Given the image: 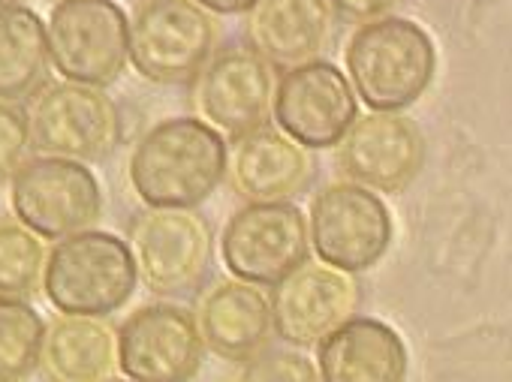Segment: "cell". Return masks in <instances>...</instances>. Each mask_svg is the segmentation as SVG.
Listing matches in <instances>:
<instances>
[{"label":"cell","instance_id":"cell-1","mask_svg":"<svg viewBox=\"0 0 512 382\" xmlns=\"http://www.w3.org/2000/svg\"><path fill=\"white\" fill-rule=\"evenodd\" d=\"M226 151L202 118L160 121L130 154V187L148 208H196L226 178Z\"/></svg>","mask_w":512,"mask_h":382},{"label":"cell","instance_id":"cell-2","mask_svg":"<svg viewBox=\"0 0 512 382\" xmlns=\"http://www.w3.org/2000/svg\"><path fill=\"white\" fill-rule=\"evenodd\" d=\"M344 61L356 97L371 112H401L413 106L437 73V49L428 31L398 16L359 25L347 43Z\"/></svg>","mask_w":512,"mask_h":382},{"label":"cell","instance_id":"cell-3","mask_svg":"<svg viewBox=\"0 0 512 382\" xmlns=\"http://www.w3.org/2000/svg\"><path fill=\"white\" fill-rule=\"evenodd\" d=\"M136 283L133 250L112 232L82 229L58 238L46 256L43 292L61 313L109 316L133 298Z\"/></svg>","mask_w":512,"mask_h":382},{"label":"cell","instance_id":"cell-4","mask_svg":"<svg viewBox=\"0 0 512 382\" xmlns=\"http://www.w3.org/2000/svg\"><path fill=\"white\" fill-rule=\"evenodd\" d=\"M220 43V22L196 0H142L130 19V64L154 85H187Z\"/></svg>","mask_w":512,"mask_h":382},{"label":"cell","instance_id":"cell-5","mask_svg":"<svg viewBox=\"0 0 512 382\" xmlns=\"http://www.w3.org/2000/svg\"><path fill=\"white\" fill-rule=\"evenodd\" d=\"M31 148L43 157L106 160L121 142V112L103 88L46 82L28 97Z\"/></svg>","mask_w":512,"mask_h":382},{"label":"cell","instance_id":"cell-6","mask_svg":"<svg viewBox=\"0 0 512 382\" xmlns=\"http://www.w3.org/2000/svg\"><path fill=\"white\" fill-rule=\"evenodd\" d=\"M46 34L64 82L109 88L130 64V19L115 0H58Z\"/></svg>","mask_w":512,"mask_h":382},{"label":"cell","instance_id":"cell-7","mask_svg":"<svg viewBox=\"0 0 512 382\" xmlns=\"http://www.w3.org/2000/svg\"><path fill=\"white\" fill-rule=\"evenodd\" d=\"M130 250L145 289L175 298L196 292L208 277L214 235L193 208H148L130 223Z\"/></svg>","mask_w":512,"mask_h":382},{"label":"cell","instance_id":"cell-8","mask_svg":"<svg viewBox=\"0 0 512 382\" xmlns=\"http://www.w3.org/2000/svg\"><path fill=\"white\" fill-rule=\"evenodd\" d=\"M10 205L16 220L40 238H67L91 229L103 214V187L82 160L34 157L19 166L10 181Z\"/></svg>","mask_w":512,"mask_h":382},{"label":"cell","instance_id":"cell-9","mask_svg":"<svg viewBox=\"0 0 512 382\" xmlns=\"http://www.w3.org/2000/svg\"><path fill=\"white\" fill-rule=\"evenodd\" d=\"M392 214L386 202L356 184L335 181L311 202L308 238L320 262L359 274L374 268L392 247Z\"/></svg>","mask_w":512,"mask_h":382},{"label":"cell","instance_id":"cell-10","mask_svg":"<svg viewBox=\"0 0 512 382\" xmlns=\"http://www.w3.org/2000/svg\"><path fill=\"white\" fill-rule=\"evenodd\" d=\"M308 217L293 202H247L220 235V259L232 277L275 286L308 262Z\"/></svg>","mask_w":512,"mask_h":382},{"label":"cell","instance_id":"cell-11","mask_svg":"<svg viewBox=\"0 0 512 382\" xmlns=\"http://www.w3.org/2000/svg\"><path fill=\"white\" fill-rule=\"evenodd\" d=\"M275 67L250 46L214 52L193 79V109L220 136L238 139L269 124L275 100Z\"/></svg>","mask_w":512,"mask_h":382},{"label":"cell","instance_id":"cell-12","mask_svg":"<svg viewBox=\"0 0 512 382\" xmlns=\"http://www.w3.org/2000/svg\"><path fill=\"white\" fill-rule=\"evenodd\" d=\"M272 115L290 139L311 148H332L359 118V97L350 79L329 61L290 67L275 85Z\"/></svg>","mask_w":512,"mask_h":382},{"label":"cell","instance_id":"cell-13","mask_svg":"<svg viewBox=\"0 0 512 382\" xmlns=\"http://www.w3.org/2000/svg\"><path fill=\"white\" fill-rule=\"evenodd\" d=\"M202 355L196 316L181 304H142L118 328V373L130 379H190L199 373Z\"/></svg>","mask_w":512,"mask_h":382},{"label":"cell","instance_id":"cell-14","mask_svg":"<svg viewBox=\"0 0 512 382\" xmlns=\"http://www.w3.org/2000/svg\"><path fill=\"white\" fill-rule=\"evenodd\" d=\"M275 334L299 349L317 346L329 331L356 316L362 286L350 271L326 262H302L272 289Z\"/></svg>","mask_w":512,"mask_h":382},{"label":"cell","instance_id":"cell-15","mask_svg":"<svg viewBox=\"0 0 512 382\" xmlns=\"http://www.w3.org/2000/svg\"><path fill=\"white\" fill-rule=\"evenodd\" d=\"M425 163V136L401 112H371L356 118L338 142V169L368 190L401 193Z\"/></svg>","mask_w":512,"mask_h":382},{"label":"cell","instance_id":"cell-16","mask_svg":"<svg viewBox=\"0 0 512 382\" xmlns=\"http://www.w3.org/2000/svg\"><path fill=\"white\" fill-rule=\"evenodd\" d=\"M226 178L247 202H290L311 187L317 163L305 145L266 124L238 136L226 151Z\"/></svg>","mask_w":512,"mask_h":382},{"label":"cell","instance_id":"cell-17","mask_svg":"<svg viewBox=\"0 0 512 382\" xmlns=\"http://www.w3.org/2000/svg\"><path fill=\"white\" fill-rule=\"evenodd\" d=\"M193 316L205 349L223 361L244 364L266 352L275 337L272 301L256 283L238 277L211 283Z\"/></svg>","mask_w":512,"mask_h":382},{"label":"cell","instance_id":"cell-18","mask_svg":"<svg viewBox=\"0 0 512 382\" xmlns=\"http://www.w3.org/2000/svg\"><path fill=\"white\" fill-rule=\"evenodd\" d=\"M335 31L326 0H256L247 10V46L272 67L290 70L317 61Z\"/></svg>","mask_w":512,"mask_h":382},{"label":"cell","instance_id":"cell-19","mask_svg":"<svg viewBox=\"0 0 512 382\" xmlns=\"http://www.w3.org/2000/svg\"><path fill=\"white\" fill-rule=\"evenodd\" d=\"M407 361L401 334L371 316H350L317 343V370L326 382H398Z\"/></svg>","mask_w":512,"mask_h":382},{"label":"cell","instance_id":"cell-20","mask_svg":"<svg viewBox=\"0 0 512 382\" xmlns=\"http://www.w3.org/2000/svg\"><path fill=\"white\" fill-rule=\"evenodd\" d=\"M40 367L58 382H100L118 373V328L106 316L61 313L46 325Z\"/></svg>","mask_w":512,"mask_h":382},{"label":"cell","instance_id":"cell-21","mask_svg":"<svg viewBox=\"0 0 512 382\" xmlns=\"http://www.w3.org/2000/svg\"><path fill=\"white\" fill-rule=\"evenodd\" d=\"M49 34L46 22L16 4L0 10V100H25L49 73Z\"/></svg>","mask_w":512,"mask_h":382},{"label":"cell","instance_id":"cell-22","mask_svg":"<svg viewBox=\"0 0 512 382\" xmlns=\"http://www.w3.org/2000/svg\"><path fill=\"white\" fill-rule=\"evenodd\" d=\"M46 244L22 220L0 217V298H34L43 286Z\"/></svg>","mask_w":512,"mask_h":382},{"label":"cell","instance_id":"cell-23","mask_svg":"<svg viewBox=\"0 0 512 382\" xmlns=\"http://www.w3.org/2000/svg\"><path fill=\"white\" fill-rule=\"evenodd\" d=\"M46 322L25 298H0V382L37 370Z\"/></svg>","mask_w":512,"mask_h":382},{"label":"cell","instance_id":"cell-24","mask_svg":"<svg viewBox=\"0 0 512 382\" xmlns=\"http://www.w3.org/2000/svg\"><path fill=\"white\" fill-rule=\"evenodd\" d=\"M31 151L28 115L10 100H0V184L13 181Z\"/></svg>","mask_w":512,"mask_h":382},{"label":"cell","instance_id":"cell-25","mask_svg":"<svg viewBox=\"0 0 512 382\" xmlns=\"http://www.w3.org/2000/svg\"><path fill=\"white\" fill-rule=\"evenodd\" d=\"M244 379H278V382H290V379H320V370L314 361H308L302 352H260L256 358L244 361L241 367Z\"/></svg>","mask_w":512,"mask_h":382},{"label":"cell","instance_id":"cell-26","mask_svg":"<svg viewBox=\"0 0 512 382\" xmlns=\"http://www.w3.org/2000/svg\"><path fill=\"white\" fill-rule=\"evenodd\" d=\"M326 4H329L332 16H338L341 22L368 25L383 16H392V10H398L401 0H326Z\"/></svg>","mask_w":512,"mask_h":382},{"label":"cell","instance_id":"cell-27","mask_svg":"<svg viewBox=\"0 0 512 382\" xmlns=\"http://www.w3.org/2000/svg\"><path fill=\"white\" fill-rule=\"evenodd\" d=\"M196 4L214 16H238V13H247L256 0H196Z\"/></svg>","mask_w":512,"mask_h":382},{"label":"cell","instance_id":"cell-28","mask_svg":"<svg viewBox=\"0 0 512 382\" xmlns=\"http://www.w3.org/2000/svg\"><path fill=\"white\" fill-rule=\"evenodd\" d=\"M16 4H22V0H0V10H4V7H16Z\"/></svg>","mask_w":512,"mask_h":382}]
</instances>
